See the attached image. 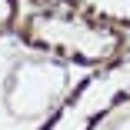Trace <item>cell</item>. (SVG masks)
Segmentation results:
<instances>
[{"instance_id":"3957f363","label":"cell","mask_w":130,"mask_h":130,"mask_svg":"<svg viewBox=\"0 0 130 130\" xmlns=\"http://www.w3.org/2000/svg\"><path fill=\"white\" fill-rule=\"evenodd\" d=\"M40 7H67L77 13H87L113 30H130V0H34Z\"/></svg>"},{"instance_id":"277c9868","label":"cell","mask_w":130,"mask_h":130,"mask_svg":"<svg viewBox=\"0 0 130 130\" xmlns=\"http://www.w3.org/2000/svg\"><path fill=\"white\" fill-rule=\"evenodd\" d=\"M17 13H20V4H17V0H0V37L13 30Z\"/></svg>"},{"instance_id":"7a4b0ae2","label":"cell","mask_w":130,"mask_h":130,"mask_svg":"<svg viewBox=\"0 0 130 130\" xmlns=\"http://www.w3.org/2000/svg\"><path fill=\"white\" fill-rule=\"evenodd\" d=\"M120 103H130V50L84 77L40 130H97Z\"/></svg>"},{"instance_id":"6da1fadb","label":"cell","mask_w":130,"mask_h":130,"mask_svg":"<svg viewBox=\"0 0 130 130\" xmlns=\"http://www.w3.org/2000/svg\"><path fill=\"white\" fill-rule=\"evenodd\" d=\"M20 40L30 50L47 57H60L80 67H107L123 54V34L100 23L87 13L67 7H40L20 27Z\"/></svg>"}]
</instances>
